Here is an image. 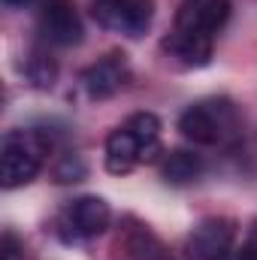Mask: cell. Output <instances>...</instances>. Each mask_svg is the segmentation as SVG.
Masks as SVG:
<instances>
[{"mask_svg":"<svg viewBox=\"0 0 257 260\" xmlns=\"http://www.w3.org/2000/svg\"><path fill=\"white\" fill-rule=\"evenodd\" d=\"M49 151L52 139L43 130H9L0 142V185L6 191L30 185Z\"/></svg>","mask_w":257,"mask_h":260,"instance_id":"obj_1","label":"cell"},{"mask_svg":"<svg viewBox=\"0 0 257 260\" xmlns=\"http://www.w3.org/2000/svg\"><path fill=\"white\" fill-rule=\"evenodd\" d=\"M239 127L236 118V106L227 97H209V100H197L191 103L182 115H179V130L185 139H191L197 145H218L224 139H230Z\"/></svg>","mask_w":257,"mask_h":260,"instance_id":"obj_2","label":"cell"},{"mask_svg":"<svg viewBox=\"0 0 257 260\" xmlns=\"http://www.w3.org/2000/svg\"><path fill=\"white\" fill-rule=\"evenodd\" d=\"M230 0H185L176 12V37H185L191 43L215 46V37L230 21Z\"/></svg>","mask_w":257,"mask_h":260,"instance_id":"obj_3","label":"cell"},{"mask_svg":"<svg viewBox=\"0 0 257 260\" xmlns=\"http://www.w3.org/2000/svg\"><path fill=\"white\" fill-rule=\"evenodd\" d=\"M91 15L103 30L136 40L151 27L154 0H94Z\"/></svg>","mask_w":257,"mask_h":260,"instance_id":"obj_4","label":"cell"},{"mask_svg":"<svg viewBox=\"0 0 257 260\" xmlns=\"http://www.w3.org/2000/svg\"><path fill=\"white\" fill-rule=\"evenodd\" d=\"M37 27H40L43 40H46L49 46H61V49L79 46L82 37H85L82 18H79L73 0H46V3L40 6Z\"/></svg>","mask_w":257,"mask_h":260,"instance_id":"obj_5","label":"cell"},{"mask_svg":"<svg viewBox=\"0 0 257 260\" xmlns=\"http://www.w3.org/2000/svg\"><path fill=\"white\" fill-rule=\"evenodd\" d=\"M233 239H236V224L224 215H209L194 227L188 251L197 260H224L233 248Z\"/></svg>","mask_w":257,"mask_h":260,"instance_id":"obj_6","label":"cell"},{"mask_svg":"<svg viewBox=\"0 0 257 260\" xmlns=\"http://www.w3.org/2000/svg\"><path fill=\"white\" fill-rule=\"evenodd\" d=\"M79 82H82V88L91 100H109V97H115L118 91L127 88L130 67L124 61V55H106L97 64L85 67Z\"/></svg>","mask_w":257,"mask_h":260,"instance_id":"obj_7","label":"cell"},{"mask_svg":"<svg viewBox=\"0 0 257 260\" xmlns=\"http://www.w3.org/2000/svg\"><path fill=\"white\" fill-rule=\"evenodd\" d=\"M109 221H112V209L103 197H79L64 212V227H70L76 239H94L106 233Z\"/></svg>","mask_w":257,"mask_h":260,"instance_id":"obj_8","label":"cell"},{"mask_svg":"<svg viewBox=\"0 0 257 260\" xmlns=\"http://www.w3.org/2000/svg\"><path fill=\"white\" fill-rule=\"evenodd\" d=\"M118 260H164L160 239L145 227V224H130L115 239Z\"/></svg>","mask_w":257,"mask_h":260,"instance_id":"obj_9","label":"cell"},{"mask_svg":"<svg viewBox=\"0 0 257 260\" xmlns=\"http://www.w3.org/2000/svg\"><path fill=\"white\" fill-rule=\"evenodd\" d=\"M124 127L139 142V164H154L160 154H167L160 145V118L154 112H133Z\"/></svg>","mask_w":257,"mask_h":260,"instance_id":"obj_10","label":"cell"},{"mask_svg":"<svg viewBox=\"0 0 257 260\" xmlns=\"http://www.w3.org/2000/svg\"><path fill=\"white\" fill-rule=\"evenodd\" d=\"M103 160H106V170L112 176H127L139 164V142L133 139V133L124 124L106 136V157Z\"/></svg>","mask_w":257,"mask_h":260,"instance_id":"obj_11","label":"cell"},{"mask_svg":"<svg viewBox=\"0 0 257 260\" xmlns=\"http://www.w3.org/2000/svg\"><path fill=\"white\" fill-rule=\"evenodd\" d=\"M203 170H206L203 157H200L197 151H188V148H173V151H167L164 160H160V176H164V182H167V185H176V188L197 182V179L203 176Z\"/></svg>","mask_w":257,"mask_h":260,"instance_id":"obj_12","label":"cell"},{"mask_svg":"<svg viewBox=\"0 0 257 260\" xmlns=\"http://www.w3.org/2000/svg\"><path fill=\"white\" fill-rule=\"evenodd\" d=\"M27 76L37 88H52L55 79H58V61L49 55V52H34L30 61H27Z\"/></svg>","mask_w":257,"mask_h":260,"instance_id":"obj_13","label":"cell"},{"mask_svg":"<svg viewBox=\"0 0 257 260\" xmlns=\"http://www.w3.org/2000/svg\"><path fill=\"white\" fill-rule=\"evenodd\" d=\"M85 160L79 157V154H64L61 157V164L55 167V182H61V185H70V182H82L85 179Z\"/></svg>","mask_w":257,"mask_h":260,"instance_id":"obj_14","label":"cell"},{"mask_svg":"<svg viewBox=\"0 0 257 260\" xmlns=\"http://www.w3.org/2000/svg\"><path fill=\"white\" fill-rule=\"evenodd\" d=\"M233 260H257V245H254V242H251V245H245V248H242Z\"/></svg>","mask_w":257,"mask_h":260,"instance_id":"obj_15","label":"cell"},{"mask_svg":"<svg viewBox=\"0 0 257 260\" xmlns=\"http://www.w3.org/2000/svg\"><path fill=\"white\" fill-rule=\"evenodd\" d=\"M251 242L257 245V221H254V227H251Z\"/></svg>","mask_w":257,"mask_h":260,"instance_id":"obj_16","label":"cell"},{"mask_svg":"<svg viewBox=\"0 0 257 260\" xmlns=\"http://www.w3.org/2000/svg\"><path fill=\"white\" fill-rule=\"evenodd\" d=\"M9 6H21V3H27V0H6Z\"/></svg>","mask_w":257,"mask_h":260,"instance_id":"obj_17","label":"cell"}]
</instances>
